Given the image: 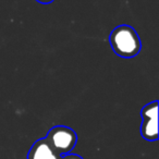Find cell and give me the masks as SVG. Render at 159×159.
Returning a JSON list of instances; mask_svg holds the SVG:
<instances>
[{
	"label": "cell",
	"mask_w": 159,
	"mask_h": 159,
	"mask_svg": "<svg viewBox=\"0 0 159 159\" xmlns=\"http://www.w3.org/2000/svg\"><path fill=\"white\" fill-rule=\"evenodd\" d=\"M109 43L113 52L121 58H134L142 49L139 34L128 24L116 26L109 35Z\"/></svg>",
	"instance_id": "cell-1"
},
{
	"label": "cell",
	"mask_w": 159,
	"mask_h": 159,
	"mask_svg": "<svg viewBox=\"0 0 159 159\" xmlns=\"http://www.w3.org/2000/svg\"><path fill=\"white\" fill-rule=\"evenodd\" d=\"M46 139L60 155H66L74 149L77 143L76 132L66 125H55L48 131Z\"/></svg>",
	"instance_id": "cell-2"
},
{
	"label": "cell",
	"mask_w": 159,
	"mask_h": 159,
	"mask_svg": "<svg viewBox=\"0 0 159 159\" xmlns=\"http://www.w3.org/2000/svg\"><path fill=\"white\" fill-rule=\"evenodd\" d=\"M158 100L148 102L142 108V124L139 133L145 141L155 142L158 139Z\"/></svg>",
	"instance_id": "cell-3"
},
{
	"label": "cell",
	"mask_w": 159,
	"mask_h": 159,
	"mask_svg": "<svg viewBox=\"0 0 159 159\" xmlns=\"http://www.w3.org/2000/svg\"><path fill=\"white\" fill-rule=\"evenodd\" d=\"M61 156L62 155L51 147L46 137L34 142L27 152V159H61Z\"/></svg>",
	"instance_id": "cell-4"
},
{
	"label": "cell",
	"mask_w": 159,
	"mask_h": 159,
	"mask_svg": "<svg viewBox=\"0 0 159 159\" xmlns=\"http://www.w3.org/2000/svg\"><path fill=\"white\" fill-rule=\"evenodd\" d=\"M61 159H84L83 157H81L80 155L73 154V152H69V154L62 155Z\"/></svg>",
	"instance_id": "cell-5"
},
{
	"label": "cell",
	"mask_w": 159,
	"mask_h": 159,
	"mask_svg": "<svg viewBox=\"0 0 159 159\" xmlns=\"http://www.w3.org/2000/svg\"><path fill=\"white\" fill-rule=\"evenodd\" d=\"M37 2L42 3V5H50V3H52L55 0H36Z\"/></svg>",
	"instance_id": "cell-6"
}]
</instances>
